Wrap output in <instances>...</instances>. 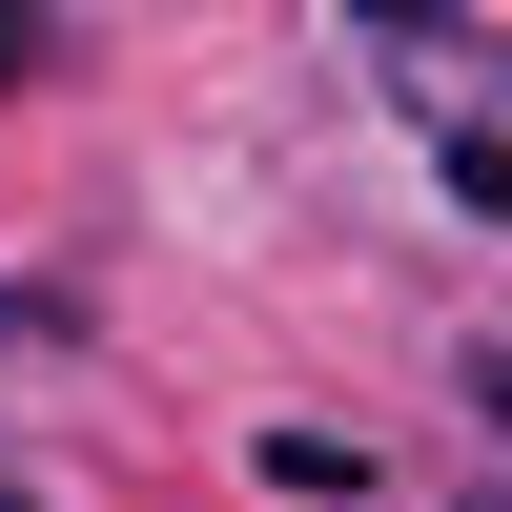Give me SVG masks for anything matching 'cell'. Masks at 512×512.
<instances>
[{"mask_svg": "<svg viewBox=\"0 0 512 512\" xmlns=\"http://www.w3.org/2000/svg\"><path fill=\"white\" fill-rule=\"evenodd\" d=\"M451 185H472L492 226H512V123H492V144H451Z\"/></svg>", "mask_w": 512, "mask_h": 512, "instance_id": "1", "label": "cell"}]
</instances>
